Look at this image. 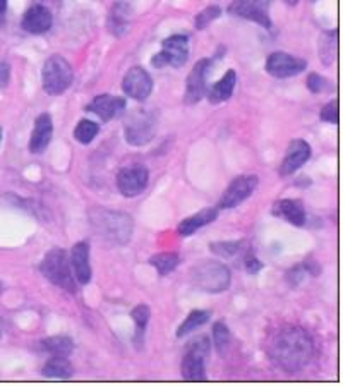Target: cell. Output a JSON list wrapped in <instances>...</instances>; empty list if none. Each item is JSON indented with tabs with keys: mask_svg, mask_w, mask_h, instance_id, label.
<instances>
[{
	"mask_svg": "<svg viewBox=\"0 0 343 386\" xmlns=\"http://www.w3.org/2000/svg\"><path fill=\"white\" fill-rule=\"evenodd\" d=\"M270 357L289 373L306 368L314 356L313 338L304 328L287 326L277 332L268 344Z\"/></svg>",
	"mask_w": 343,
	"mask_h": 386,
	"instance_id": "1",
	"label": "cell"
},
{
	"mask_svg": "<svg viewBox=\"0 0 343 386\" xmlns=\"http://www.w3.org/2000/svg\"><path fill=\"white\" fill-rule=\"evenodd\" d=\"M93 229L103 241L124 246L133 237V218L129 215L112 210H93L90 215Z\"/></svg>",
	"mask_w": 343,
	"mask_h": 386,
	"instance_id": "2",
	"label": "cell"
},
{
	"mask_svg": "<svg viewBox=\"0 0 343 386\" xmlns=\"http://www.w3.org/2000/svg\"><path fill=\"white\" fill-rule=\"evenodd\" d=\"M191 282L208 294H222L230 287V270L223 263L201 261L191 270Z\"/></svg>",
	"mask_w": 343,
	"mask_h": 386,
	"instance_id": "3",
	"label": "cell"
},
{
	"mask_svg": "<svg viewBox=\"0 0 343 386\" xmlns=\"http://www.w3.org/2000/svg\"><path fill=\"white\" fill-rule=\"evenodd\" d=\"M40 272L59 289L67 290L71 294L76 292V278L71 273V261L64 249L55 248L49 251L40 265Z\"/></svg>",
	"mask_w": 343,
	"mask_h": 386,
	"instance_id": "4",
	"label": "cell"
},
{
	"mask_svg": "<svg viewBox=\"0 0 343 386\" xmlns=\"http://www.w3.org/2000/svg\"><path fill=\"white\" fill-rule=\"evenodd\" d=\"M43 91L50 97H59V95L66 93L73 85L74 73L71 64L61 55H52L43 64Z\"/></svg>",
	"mask_w": 343,
	"mask_h": 386,
	"instance_id": "5",
	"label": "cell"
},
{
	"mask_svg": "<svg viewBox=\"0 0 343 386\" xmlns=\"http://www.w3.org/2000/svg\"><path fill=\"white\" fill-rule=\"evenodd\" d=\"M211 344L208 337H198L187 345V352L182 359V378L186 381L206 380V357L210 356Z\"/></svg>",
	"mask_w": 343,
	"mask_h": 386,
	"instance_id": "6",
	"label": "cell"
},
{
	"mask_svg": "<svg viewBox=\"0 0 343 386\" xmlns=\"http://www.w3.org/2000/svg\"><path fill=\"white\" fill-rule=\"evenodd\" d=\"M162 52L153 55L151 66L155 69L163 67H182L189 59V38L186 35H174V37L163 40Z\"/></svg>",
	"mask_w": 343,
	"mask_h": 386,
	"instance_id": "7",
	"label": "cell"
},
{
	"mask_svg": "<svg viewBox=\"0 0 343 386\" xmlns=\"http://www.w3.org/2000/svg\"><path fill=\"white\" fill-rule=\"evenodd\" d=\"M155 129H157V121H155L153 114L146 112V110H133V114L127 117L126 124H124L126 141L133 146L148 145L155 136Z\"/></svg>",
	"mask_w": 343,
	"mask_h": 386,
	"instance_id": "8",
	"label": "cell"
},
{
	"mask_svg": "<svg viewBox=\"0 0 343 386\" xmlns=\"http://www.w3.org/2000/svg\"><path fill=\"white\" fill-rule=\"evenodd\" d=\"M148 181H150V172L146 167H124L117 174V189L124 198H136L146 189Z\"/></svg>",
	"mask_w": 343,
	"mask_h": 386,
	"instance_id": "9",
	"label": "cell"
},
{
	"mask_svg": "<svg viewBox=\"0 0 343 386\" xmlns=\"http://www.w3.org/2000/svg\"><path fill=\"white\" fill-rule=\"evenodd\" d=\"M258 177L256 175H241L235 177L232 184L225 189L220 203H218V210H232L244 203L251 194L256 191Z\"/></svg>",
	"mask_w": 343,
	"mask_h": 386,
	"instance_id": "10",
	"label": "cell"
},
{
	"mask_svg": "<svg viewBox=\"0 0 343 386\" xmlns=\"http://www.w3.org/2000/svg\"><path fill=\"white\" fill-rule=\"evenodd\" d=\"M270 6L271 0H234L229 7V13L232 16H237V18L249 19V21L258 23V25L270 30Z\"/></svg>",
	"mask_w": 343,
	"mask_h": 386,
	"instance_id": "11",
	"label": "cell"
},
{
	"mask_svg": "<svg viewBox=\"0 0 343 386\" xmlns=\"http://www.w3.org/2000/svg\"><path fill=\"white\" fill-rule=\"evenodd\" d=\"M266 73L273 78L285 79L292 78V76L301 74L306 71L307 62L301 57H294V55L285 54V52H275L266 61Z\"/></svg>",
	"mask_w": 343,
	"mask_h": 386,
	"instance_id": "12",
	"label": "cell"
},
{
	"mask_svg": "<svg viewBox=\"0 0 343 386\" xmlns=\"http://www.w3.org/2000/svg\"><path fill=\"white\" fill-rule=\"evenodd\" d=\"M122 90L133 100L145 102L153 91V79L143 67H133L124 76Z\"/></svg>",
	"mask_w": 343,
	"mask_h": 386,
	"instance_id": "13",
	"label": "cell"
},
{
	"mask_svg": "<svg viewBox=\"0 0 343 386\" xmlns=\"http://www.w3.org/2000/svg\"><path fill=\"white\" fill-rule=\"evenodd\" d=\"M211 61L210 59H203V61H199L196 66L193 67V71H191L189 78H187L186 83V97L184 102L187 105H194V103H198L201 100L203 97H205L206 93V76H208Z\"/></svg>",
	"mask_w": 343,
	"mask_h": 386,
	"instance_id": "14",
	"label": "cell"
},
{
	"mask_svg": "<svg viewBox=\"0 0 343 386\" xmlns=\"http://www.w3.org/2000/svg\"><path fill=\"white\" fill-rule=\"evenodd\" d=\"M309 158H311L309 143H306L304 139H294V141L289 145V148H287L285 158H283L278 172H280L282 177H289V175L297 172L302 165H306V162L309 160Z\"/></svg>",
	"mask_w": 343,
	"mask_h": 386,
	"instance_id": "15",
	"label": "cell"
},
{
	"mask_svg": "<svg viewBox=\"0 0 343 386\" xmlns=\"http://www.w3.org/2000/svg\"><path fill=\"white\" fill-rule=\"evenodd\" d=\"M54 25V16L45 6L30 7L23 16V30L31 35H43Z\"/></svg>",
	"mask_w": 343,
	"mask_h": 386,
	"instance_id": "16",
	"label": "cell"
},
{
	"mask_svg": "<svg viewBox=\"0 0 343 386\" xmlns=\"http://www.w3.org/2000/svg\"><path fill=\"white\" fill-rule=\"evenodd\" d=\"M86 109L88 112L98 115L103 122H109L126 110V100L119 97H112V95H98Z\"/></svg>",
	"mask_w": 343,
	"mask_h": 386,
	"instance_id": "17",
	"label": "cell"
},
{
	"mask_svg": "<svg viewBox=\"0 0 343 386\" xmlns=\"http://www.w3.org/2000/svg\"><path fill=\"white\" fill-rule=\"evenodd\" d=\"M71 268L79 285H88L91 282L90 246L88 242H78L71 251Z\"/></svg>",
	"mask_w": 343,
	"mask_h": 386,
	"instance_id": "18",
	"label": "cell"
},
{
	"mask_svg": "<svg viewBox=\"0 0 343 386\" xmlns=\"http://www.w3.org/2000/svg\"><path fill=\"white\" fill-rule=\"evenodd\" d=\"M52 136H54V122L49 114L38 115L37 121H35L33 133H31L30 139V151L35 155L43 153L49 148Z\"/></svg>",
	"mask_w": 343,
	"mask_h": 386,
	"instance_id": "19",
	"label": "cell"
},
{
	"mask_svg": "<svg viewBox=\"0 0 343 386\" xmlns=\"http://www.w3.org/2000/svg\"><path fill=\"white\" fill-rule=\"evenodd\" d=\"M271 213L275 217L282 218V220L289 222L290 225L304 227L307 222V213L304 208V203L301 200H280L273 205Z\"/></svg>",
	"mask_w": 343,
	"mask_h": 386,
	"instance_id": "20",
	"label": "cell"
},
{
	"mask_svg": "<svg viewBox=\"0 0 343 386\" xmlns=\"http://www.w3.org/2000/svg\"><path fill=\"white\" fill-rule=\"evenodd\" d=\"M218 218V208H205L201 212L193 215V217L184 218L177 227V232L182 237H191L194 232H198L203 227L210 225L211 222H215Z\"/></svg>",
	"mask_w": 343,
	"mask_h": 386,
	"instance_id": "21",
	"label": "cell"
},
{
	"mask_svg": "<svg viewBox=\"0 0 343 386\" xmlns=\"http://www.w3.org/2000/svg\"><path fill=\"white\" fill-rule=\"evenodd\" d=\"M235 85H237V74H235L234 69L227 71V74L223 76L220 81L215 83L210 90H206L210 103H222L229 100L234 95Z\"/></svg>",
	"mask_w": 343,
	"mask_h": 386,
	"instance_id": "22",
	"label": "cell"
},
{
	"mask_svg": "<svg viewBox=\"0 0 343 386\" xmlns=\"http://www.w3.org/2000/svg\"><path fill=\"white\" fill-rule=\"evenodd\" d=\"M131 23V7L126 2H117L109 18V30L115 37H122Z\"/></svg>",
	"mask_w": 343,
	"mask_h": 386,
	"instance_id": "23",
	"label": "cell"
},
{
	"mask_svg": "<svg viewBox=\"0 0 343 386\" xmlns=\"http://www.w3.org/2000/svg\"><path fill=\"white\" fill-rule=\"evenodd\" d=\"M42 373L43 376L50 378V380H69V378H73L74 368L69 357H52L45 362Z\"/></svg>",
	"mask_w": 343,
	"mask_h": 386,
	"instance_id": "24",
	"label": "cell"
},
{
	"mask_svg": "<svg viewBox=\"0 0 343 386\" xmlns=\"http://www.w3.org/2000/svg\"><path fill=\"white\" fill-rule=\"evenodd\" d=\"M40 345L52 357H71V354L74 352V342L66 335L49 337L40 342Z\"/></svg>",
	"mask_w": 343,
	"mask_h": 386,
	"instance_id": "25",
	"label": "cell"
},
{
	"mask_svg": "<svg viewBox=\"0 0 343 386\" xmlns=\"http://www.w3.org/2000/svg\"><path fill=\"white\" fill-rule=\"evenodd\" d=\"M338 50V33L337 31H326L319 37V59L323 64L330 66L337 59Z\"/></svg>",
	"mask_w": 343,
	"mask_h": 386,
	"instance_id": "26",
	"label": "cell"
},
{
	"mask_svg": "<svg viewBox=\"0 0 343 386\" xmlns=\"http://www.w3.org/2000/svg\"><path fill=\"white\" fill-rule=\"evenodd\" d=\"M181 263V258L175 253H160L150 258V265L157 270L160 277H167V275L174 272Z\"/></svg>",
	"mask_w": 343,
	"mask_h": 386,
	"instance_id": "27",
	"label": "cell"
},
{
	"mask_svg": "<svg viewBox=\"0 0 343 386\" xmlns=\"http://www.w3.org/2000/svg\"><path fill=\"white\" fill-rule=\"evenodd\" d=\"M210 316H211L210 311H201V309H194V311H191L189 316L184 320V323L179 326L177 337L184 338L186 335H189L191 332L198 330L199 326L208 323Z\"/></svg>",
	"mask_w": 343,
	"mask_h": 386,
	"instance_id": "28",
	"label": "cell"
},
{
	"mask_svg": "<svg viewBox=\"0 0 343 386\" xmlns=\"http://www.w3.org/2000/svg\"><path fill=\"white\" fill-rule=\"evenodd\" d=\"M131 318H133L136 325V342L141 344L143 337H145V332H146V326L148 323H150V318H151L150 308H148L146 304L136 306L133 311H131Z\"/></svg>",
	"mask_w": 343,
	"mask_h": 386,
	"instance_id": "29",
	"label": "cell"
},
{
	"mask_svg": "<svg viewBox=\"0 0 343 386\" xmlns=\"http://www.w3.org/2000/svg\"><path fill=\"white\" fill-rule=\"evenodd\" d=\"M230 342H232V337H230L229 326L222 321H217L213 325V344L217 352L220 354L222 357L227 356V350L230 347Z\"/></svg>",
	"mask_w": 343,
	"mask_h": 386,
	"instance_id": "30",
	"label": "cell"
},
{
	"mask_svg": "<svg viewBox=\"0 0 343 386\" xmlns=\"http://www.w3.org/2000/svg\"><path fill=\"white\" fill-rule=\"evenodd\" d=\"M98 124H95L93 121H88V119H83V121H79V124L76 126L74 139L78 143H81V145H90V143L98 136Z\"/></svg>",
	"mask_w": 343,
	"mask_h": 386,
	"instance_id": "31",
	"label": "cell"
},
{
	"mask_svg": "<svg viewBox=\"0 0 343 386\" xmlns=\"http://www.w3.org/2000/svg\"><path fill=\"white\" fill-rule=\"evenodd\" d=\"M242 242L241 241H230V242H213L210 244V249L213 251L215 254L222 258H232L237 253H241Z\"/></svg>",
	"mask_w": 343,
	"mask_h": 386,
	"instance_id": "32",
	"label": "cell"
},
{
	"mask_svg": "<svg viewBox=\"0 0 343 386\" xmlns=\"http://www.w3.org/2000/svg\"><path fill=\"white\" fill-rule=\"evenodd\" d=\"M220 14L222 9L218 6L206 7L205 11H201V13L196 16V30H205V28H208L215 19L220 18Z\"/></svg>",
	"mask_w": 343,
	"mask_h": 386,
	"instance_id": "33",
	"label": "cell"
},
{
	"mask_svg": "<svg viewBox=\"0 0 343 386\" xmlns=\"http://www.w3.org/2000/svg\"><path fill=\"white\" fill-rule=\"evenodd\" d=\"M307 88H309L311 93L318 95V93H323V91L331 90L333 86H331L330 81H326L323 76L313 73V74H309V78H307Z\"/></svg>",
	"mask_w": 343,
	"mask_h": 386,
	"instance_id": "34",
	"label": "cell"
},
{
	"mask_svg": "<svg viewBox=\"0 0 343 386\" xmlns=\"http://www.w3.org/2000/svg\"><path fill=\"white\" fill-rule=\"evenodd\" d=\"M321 121L330 122V124H338V100H331L328 105L321 109Z\"/></svg>",
	"mask_w": 343,
	"mask_h": 386,
	"instance_id": "35",
	"label": "cell"
},
{
	"mask_svg": "<svg viewBox=\"0 0 343 386\" xmlns=\"http://www.w3.org/2000/svg\"><path fill=\"white\" fill-rule=\"evenodd\" d=\"M244 268L249 275H256L263 270V263L253 253H247L244 258Z\"/></svg>",
	"mask_w": 343,
	"mask_h": 386,
	"instance_id": "36",
	"label": "cell"
},
{
	"mask_svg": "<svg viewBox=\"0 0 343 386\" xmlns=\"http://www.w3.org/2000/svg\"><path fill=\"white\" fill-rule=\"evenodd\" d=\"M9 83V66L0 64V86H7Z\"/></svg>",
	"mask_w": 343,
	"mask_h": 386,
	"instance_id": "37",
	"label": "cell"
},
{
	"mask_svg": "<svg viewBox=\"0 0 343 386\" xmlns=\"http://www.w3.org/2000/svg\"><path fill=\"white\" fill-rule=\"evenodd\" d=\"M7 11V0H0V18H4Z\"/></svg>",
	"mask_w": 343,
	"mask_h": 386,
	"instance_id": "38",
	"label": "cell"
},
{
	"mask_svg": "<svg viewBox=\"0 0 343 386\" xmlns=\"http://www.w3.org/2000/svg\"><path fill=\"white\" fill-rule=\"evenodd\" d=\"M287 4H289V6H297L299 4V0H285Z\"/></svg>",
	"mask_w": 343,
	"mask_h": 386,
	"instance_id": "39",
	"label": "cell"
},
{
	"mask_svg": "<svg viewBox=\"0 0 343 386\" xmlns=\"http://www.w3.org/2000/svg\"><path fill=\"white\" fill-rule=\"evenodd\" d=\"M0 141H2V129H0Z\"/></svg>",
	"mask_w": 343,
	"mask_h": 386,
	"instance_id": "40",
	"label": "cell"
},
{
	"mask_svg": "<svg viewBox=\"0 0 343 386\" xmlns=\"http://www.w3.org/2000/svg\"><path fill=\"white\" fill-rule=\"evenodd\" d=\"M0 290H2V284H0Z\"/></svg>",
	"mask_w": 343,
	"mask_h": 386,
	"instance_id": "41",
	"label": "cell"
}]
</instances>
